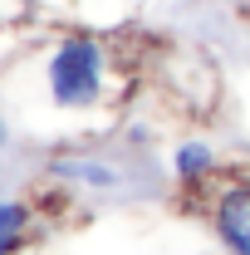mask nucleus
<instances>
[{
    "mask_svg": "<svg viewBox=\"0 0 250 255\" xmlns=\"http://www.w3.org/2000/svg\"><path fill=\"white\" fill-rule=\"evenodd\" d=\"M49 89L69 108H84V103L98 98V44L94 39L59 44V54L49 59Z\"/></svg>",
    "mask_w": 250,
    "mask_h": 255,
    "instance_id": "1",
    "label": "nucleus"
},
{
    "mask_svg": "<svg viewBox=\"0 0 250 255\" xmlns=\"http://www.w3.org/2000/svg\"><path fill=\"white\" fill-rule=\"evenodd\" d=\"M20 226H25V211H20L15 201H0V255H5L10 246H15Z\"/></svg>",
    "mask_w": 250,
    "mask_h": 255,
    "instance_id": "3",
    "label": "nucleus"
},
{
    "mask_svg": "<svg viewBox=\"0 0 250 255\" xmlns=\"http://www.w3.org/2000/svg\"><path fill=\"white\" fill-rule=\"evenodd\" d=\"M216 226H221V236H226L231 251L250 255V187L226 191V201H221V211H216Z\"/></svg>",
    "mask_w": 250,
    "mask_h": 255,
    "instance_id": "2",
    "label": "nucleus"
},
{
    "mask_svg": "<svg viewBox=\"0 0 250 255\" xmlns=\"http://www.w3.org/2000/svg\"><path fill=\"white\" fill-rule=\"evenodd\" d=\"M206 162H211V152H206V147H182L177 172H182V177H196V172H206Z\"/></svg>",
    "mask_w": 250,
    "mask_h": 255,
    "instance_id": "4",
    "label": "nucleus"
},
{
    "mask_svg": "<svg viewBox=\"0 0 250 255\" xmlns=\"http://www.w3.org/2000/svg\"><path fill=\"white\" fill-rule=\"evenodd\" d=\"M0 142H5V128H0Z\"/></svg>",
    "mask_w": 250,
    "mask_h": 255,
    "instance_id": "5",
    "label": "nucleus"
}]
</instances>
